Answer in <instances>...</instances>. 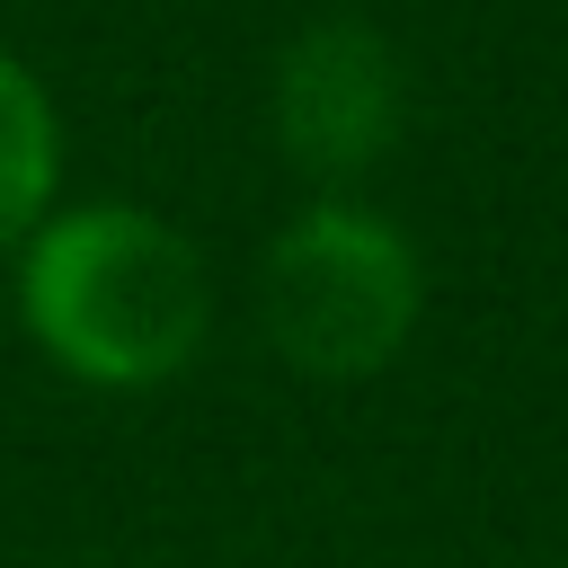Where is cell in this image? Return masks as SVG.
Wrapping results in <instances>:
<instances>
[{
	"instance_id": "1",
	"label": "cell",
	"mask_w": 568,
	"mask_h": 568,
	"mask_svg": "<svg viewBox=\"0 0 568 568\" xmlns=\"http://www.w3.org/2000/svg\"><path fill=\"white\" fill-rule=\"evenodd\" d=\"M18 320L89 390H160L204 355L213 275L142 204H53L18 240Z\"/></svg>"
},
{
	"instance_id": "2",
	"label": "cell",
	"mask_w": 568,
	"mask_h": 568,
	"mask_svg": "<svg viewBox=\"0 0 568 568\" xmlns=\"http://www.w3.org/2000/svg\"><path fill=\"white\" fill-rule=\"evenodd\" d=\"M426 311L408 231L355 195H311L257 257V328L302 382H373Z\"/></svg>"
},
{
	"instance_id": "3",
	"label": "cell",
	"mask_w": 568,
	"mask_h": 568,
	"mask_svg": "<svg viewBox=\"0 0 568 568\" xmlns=\"http://www.w3.org/2000/svg\"><path fill=\"white\" fill-rule=\"evenodd\" d=\"M266 115H275V151L320 195H346L364 169L390 160L399 124H408V71H399V53H390L382 27H364V18H311L275 53Z\"/></svg>"
},
{
	"instance_id": "4",
	"label": "cell",
	"mask_w": 568,
	"mask_h": 568,
	"mask_svg": "<svg viewBox=\"0 0 568 568\" xmlns=\"http://www.w3.org/2000/svg\"><path fill=\"white\" fill-rule=\"evenodd\" d=\"M53 186H62L53 98H44L36 71L0 44V257H18V240L53 213Z\"/></svg>"
}]
</instances>
